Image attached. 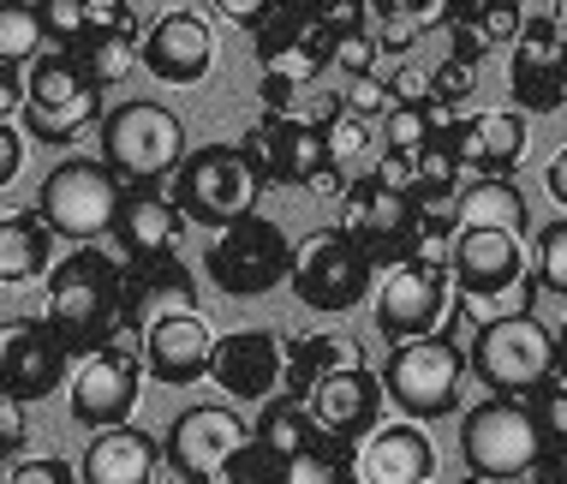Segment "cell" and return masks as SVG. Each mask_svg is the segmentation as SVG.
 I'll return each instance as SVG.
<instances>
[{
  "instance_id": "48",
  "label": "cell",
  "mask_w": 567,
  "mask_h": 484,
  "mask_svg": "<svg viewBox=\"0 0 567 484\" xmlns=\"http://www.w3.org/2000/svg\"><path fill=\"white\" fill-rule=\"evenodd\" d=\"M7 484H79V473L60 455H30V461H12Z\"/></svg>"
},
{
  "instance_id": "46",
  "label": "cell",
  "mask_w": 567,
  "mask_h": 484,
  "mask_svg": "<svg viewBox=\"0 0 567 484\" xmlns=\"http://www.w3.org/2000/svg\"><path fill=\"white\" fill-rule=\"evenodd\" d=\"M42 30H49V42H60V49H79L84 42V0H42Z\"/></svg>"
},
{
  "instance_id": "18",
  "label": "cell",
  "mask_w": 567,
  "mask_h": 484,
  "mask_svg": "<svg viewBox=\"0 0 567 484\" xmlns=\"http://www.w3.org/2000/svg\"><path fill=\"white\" fill-rule=\"evenodd\" d=\"M508 90L519 114H556L567 102V37L549 12H532L508 54Z\"/></svg>"
},
{
  "instance_id": "37",
  "label": "cell",
  "mask_w": 567,
  "mask_h": 484,
  "mask_svg": "<svg viewBox=\"0 0 567 484\" xmlns=\"http://www.w3.org/2000/svg\"><path fill=\"white\" fill-rule=\"evenodd\" d=\"M287 484H359V473H352V443L323 436L317 449L287 461Z\"/></svg>"
},
{
  "instance_id": "11",
  "label": "cell",
  "mask_w": 567,
  "mask_h": 484,
  "mask_svg": "<svg viewBox=\"0 0 567 484\" xmlns=\"http://www.w3.org/2000/svg\"><path fill=\"white\" fill-rule=\"evenodd\" d=\"M419 216H424V209L412 204L406 192H394V186H382L377 174H364V179H352V186H347L341 222H334V228L371 257L377 269H394V264H406V257H412Z\"/></svg>"
},
{
  "instance_id": "19",
  "label": "cell",
  "mask_w": 567,
  "mask_h": 484,
  "mask_svg": "<svg viewBox=\"0 0 567 484\" xmlns=\"http://www.w3.org/2000/svg\"><path fill=\"white\" fill-rule=\"evenodd\" d=\"M137 60H144V72L162 84H204L209 66H216V30H209L204 12L174 7L150 24L144 42H137Z\"/></svg>"
},
{
  "instance_id": "55",
  "label": "cell",
  "mask_w": 567,
  "mask_h": 484,
  "mask_svg": "<svg viewBox=\"0 0 567 484\" xmlns=\"http://www.w3.org/2000/svg\"><path fill=\"white\" fill-rule=\"evenodd\" d=\"M24 168V138L12 132V120H0V186H12Z\"/></svg>"
},
{
  "instance_id": "28",
  "label": "cell",
  "mask_w": 567,
  "mask_h": 484,
  "mask_svg": "<svg viewBox=\"0 0 567 484\" xmlns=\"http://www.w3.org/2000/svg\"><path fill=\"white\" fill-rule=\"evenodd\" d=\"M54 269V228L42 209H12L0 216V287H30Z\"/></svg>"
},
{
  "instance_id": "38",
  "label": "cell",
  "mask_w": 567,
  "mask_h": 484,
  "mask_svg": "<svg viewBox=\"0 0 567 484\" xmlns=\"http://www.w3.org/2000/svg\"><path fill=\"white\" fill-rule=\"evenodd\" d=\"M449 120H454L449 109H406V102H394V109L382 114V150H406L412 156V150H424Z\"/></svg>"
},
{
  "instance_id": "22",
  "label": "cell",
  "mask_w": 567,
  "mask_h": 484,
  "mask_svg": "<svg viewBox=\"0 0 567 484\" xmlns=\"http://www.w3.org/2000/svg\"><path fill=\"white\" fill-rule=\"evenodd\" d=\"M305 406H311V419H317L323 436H334V443H359V436L377 431V413L389 406V395H382V377L371 365H352V371L323 377V383L305 395Z\"/></svg>"
},
{
  "instance_id": "20",
  "label": "cell",
  "mask_w": 567,
  "mask_h": 484,
  "mask_svg": "<svg viewBox=\"0 0 567 484\" xmlns=\"http://www.w3.org/2000/svg\"><path fill=\"white\" fill-rule=\"evenodd\" d=\"M281 371H287V341L269 329H234L216 341L209 377L227 401H269L281 395Z\"/></svg>"
},
{
  "instance_id": "53",
  "label": "cell",
  "mask_w": 567,
  "mask_h": 484,
  "mask_svg": "<svg viewBox=\"0 0 567 484\" xmlns=\"http://www.w3.org/2000/svg\"><path fill=\"white\" fill-rule=\"evenodd\" d=\"M209 7H216L227 24H239V30H257V24H264L275 7H281V0H209Z\"/></svg>"
},
{
  "instance_id": "32",
  "label": "cell",
  "mask_w": 567,
  "mask_h": 484,
  "mask_svg": "<svg viewBox=\"0 0 567 484\" xmlns=\"http://www.w3.org/2000/svg\"><path fill=\"white\" fill-rule=\"evenodd\" d=\"M449 126H442L424 150H412V204L419 209H449L460 198V186H466V168H460V156L449 144Z\"/></svg>"
},
{
  "instance_id": "45",
  "label": "cell",
  "mask_w": 567,
  "mask_h": 484,
  "mask_svg": "<svg viewBox=\"0 0 567 484\" xmlns=\"http://www.w3.org/2000/svg\"><path fill=\"white\" fill-rule=\"evenodd\" d=\"M472 90H478V66H466V60H442L431 66V109H460V102H472Z\"/></svg>"
},
{
  "instance_id": "13",
  "label": "cell",
  "mask_w": 567,
  "mask_h": 484,
  "mask_svg": "<svg viewBox=\"0 0 567 484\" xmlns=\"http://www.w3.org/2000/svg\"><path fill=\"white\" fill-rule=\"evenodd\" d=\"M72 377V347L60 341L49 317H12L0 323V395L12 401H49Z\"/></svg>"
},
{
  "instance_id": "50",
  "label": "cell",
  "mask_w": 567,
  "mask_h": 484,
  "mask_svg": "<svg viewBox=\"0 0 567 484\" xmlns=\"http://www.w3.org/2000/svg\"><path fill=\"white\" fill-rule=\"evenodd\" d=\"M526 19H532V12L519 7V0H496V7H489L484 19H478V30H484L489 42H514L519 30H526Z\"/></svg>"
},
{
  "instance_id": "9",
  "label": "cell",
  "mask_w": 567,
  "mask_h": 484,
  "mask_svg": "<svg viewBox=\"0 0 567 484\" xmlns=\"http://www.w3.org/2000/svg\"><path fill=\"white\" fill-rule=\"evenodd\" d=\"M204 269H209V281H216L221 294L264 299L293 276V239L281 234V222H269V216L251 209V216H239L234 228L216 234V246L204 251Z\"/></svg>"
},
{
  "instance_id": "60",
  "label": "cell",
  "mask_w": 567,
  "mask_h": 484,
  "mask_svg": "<svg viewBox=\"0 0 567 484\" xmlns=\"http://www.w3.org/2000/svg\"><path fill=\"white\" fill-rule=\"evenodd\" d=\"M526 484H567V466H561V461H544V466H538V473H532Z\"/></svg>"
},
{
  "instance_id": "62",
  "label": "cell",
  "mask_w": 567,
  "mask_h": 484,
  "mask_svg": "<svg viewBox=\"0 0 567 484\" xmlns=\"http://www.w3.org/2000/svg\"><path fill=\"white\" fill-rule=\"evenodd\" d=\"M466 484H502V478H466Z\"/></svg>"
},
{
  "instance_id": "56",
  "label": "cell",
  "mask_w": 567,
  "mask_h": 484,
  "mask_svg": "<svg viewBox=\"0 0 567 484\" xmlns=\"http://www.w3.org/2000/svg\"><path fill=\"white\" fill-rule=\"evenodd\" d=\"M24 114V66H7L0 60V120Z\"/></svg>"
},
{
  "instance_id": "21",
  "label": "cell",
  "mask_w": 567,
  "mask_h": 484,
  "mask_svg": "<svg viewBox=\"0 0 567 484\" xmlns=\"http://www.w3.org/2000/svg\"><path fill=\"white\" fill-rule=\"evenodd\" d=\"M216 329H209L204 311H174L162 323L144 329V371L167 389H186L197 377H209V359H216Z\"/></svg>"
},
{
  "instance_id": "43",
  "label": "cell",
  "mask_w": 567,
  "mask_h": 484,
  "mask_svg": "<svg viewBox=\"0 0 567 484\" xmlns=\"http://www.w3.org/2000/svg\"><path fill=\"white\" fill-rule=\"evenodd\" d=\"M371 132H377V120H359V114H334L323 120V144H329V162L334 168H347V162H359L364 150H371Z\"/></svg>"
},
{
  "instance_id": "35",
  "label": "cell",
  "mask_w": 567,
  "mask_h": 484,
  "mask_svg": "<svg viewBox=\"0 0 567 484\" xmlns=\"http://www.w3.org/2000/svg\"><path fill=\"white\" fill-rule=\"evenodd\" d=\"M49 30H42V7L37 0H0V60L7 66H30L42 54Z\"/></svg>"
},
{
  "instance_id": "59",
  "label": "cell",
  "mask_w": 567,
  "mask_h": 484,
  "mask_svg": "<svg viewBox=\"0 0 567 484\" xmlns=\"http://www.w3.org/2000/svg\"><path fill=\"white\" fill-rule=\"evenodd\" d=\"M544 186H549V198H556L561 209H567V144L549 156V168H544Z\"/></svg>"
},
{
  "instance_id": "8",
  "label": "cell",
  "mask_w": 567,
  "mask_h": 484,
  "mask_svg": "<svg viewBox=\"0 0 567 484\" xmlns=\"http://www.w3.org/2000/svg\"><path fill=\"white\" fill-rule=\"evenodd\" d=\"M120 204H126V179L109 162H90V156H66L42 179V198H37L42 222L60 239H79V246H96V239L114 234Z\"/></svg>"
},
{
  "instance_id": "7",
  "label": "cell",
  "mask_w": 567,
  "mask_h": 484,
  "mask_svg": "<svg viewBox=\"0 0 567 484\" xmlns=\"http://www.w3.org/2000/svg\"><path fill=\"white\" fill-rule=\"evenodd\" d=\"M102 162L126 186H162L186 162V126L167 102H120L102 120Z\"/></svg>"
},
{
  "instance_id": "40",
  "label": "cell",
  "mask_w": 567,
  "mask_h": 484,
  "mask_svg": "<svg viewBox=\"0 0 567 484\" xmlns=\"http://www.w3.org/2000/svg\"><path fill=\"white\" fill-rule=\"evenodd\" d=\"M454 209H424L419 216V234H412V264H431V269H449L454 264Z\"/></svg>"
},
{
  "instance_id": "1",
  "label": "cell",
  "mask_w": 567,
  "mask_h": 484,
  "mask_svg": "<svg viewBox=\"0 0 567 484\" xmlns=\"http://www.w3.org/2000/svg\"><path fill=\"white\" fill-rule=\"evenodd\" d=\"M49 323L72 347V359L126 336V264H120V251L79 246L60 257L49 269Z\"/></svg>"
},
{
  "instance_id": "47",
  "label": "cell",
  "mask_w": 567,
  "mask_h": 484,
  "mask_svg": "<svg viewBox=\"0 0 567 484\" xmlns=\"http://www.w3.org/2000/svg\"><path fill=\"white\" fill-rule=\"evenodd\" d=\"M341 109L359 114V120H382V114L394 109V96H389V84H382L377 72H364V79H347L341 84Z\"/></svg>"
},
{
  "instance_id": "25",
  "label": "cell",
  "mask_w": 567,
  "mask_h": 484,
  "mask_svg": "<svg viewBox=\"0 0 567 484\" xmlns=\"http://www.w3.org/2000/svg\"><path fill=\"white\" fill-rule=\"evenodd\" d=\"M174 311H197V281L179 264V251L126 264V336H144L150 323H162Z\"/></svg>"
},
{
  "instance_id": "3",
  "label": "cell",
  "mask_w": 567,
  "mask_h": 484,
  "mask_svg": "<svg viewBox=\"0 0 567 484\" xmlns=\"http://www.w3.org/2000/svg\"><path fill=\"white\" fill-rule=\"evenodd\" d=\"M556 371H561V347L532 311H496L472 336V377L489 395L532 401Z\"/></svg>"
},
{
  "instance_id": "4",
  "label": "cell",
  "mask_w": 567,
  "mask_h": 484,
  "mask_svg": "<svg viewBox=\"0 0 567 484\" xmlns=\"http://www.w3.org/2000/svg\"><path fill=\"white\" fill-rule=\"evenodd\" d=\"M257 192H264V179L251 174L239 144H197L167 179L174 209L186 222H197V228H234L239 216L257 209Z\"/></svg>"
},
{
  "instance_id": "29",
  "label": "cell",
  "mask_w": 567,
  "mask_h": 484,
  "mask_svg": "<svg viewBox=\"0 0 567 484\" xmlns=\"http://www.w3.org/2000/svg\"><path fill=\"white\" fill-rule=\"evenodd\" d=\"M352 365H364V341L359 336H341V329H323V336H293L287 341V371H281V389L287 395H311L323 377L334 371H352Z\"/></svg>"
},
{
  "instance_id": "54",
  "label": "cell",
  "mask_w": 567,
  "mask_h": 484,
  "mask_svg": "<svg viewBox=\"0 0 567 484\" xmlns=\"http://www.w3.org/2000/svg\"><path fill=\"white\" fill-rule=\"evenodd\" d=\"M489 49H496V42H489L478 24H449V54H454V60H466V66H478V60H484Z\"/></svg>"
},
{
  "instance_id": "2",
  "label": "cell",
  "mask_w": 567,
  "mask_h": 484,
  "mask_svg": "<svg viewBox=\"0 0 567 484\" xmlns=\"http://www.w3.org/2000/svg\"><path fill=\"white\" fill-rule=\"evenodd\" d=\"M460 389H466V347L449 323L436 336L389 347V359H382V395H389V406H401L412 425L460 413Z\"/></svg>"
},
{
  "instance_id": "49",
  "label": "cell",
  "mask_w": 567,
  "mask_h": 484,
  "mask_svg": "<svg viewBox=\"0 0 567 484\" xmlns=\"http://www.w3.org/2000/svg\"><path fill=\"white\" fill-rule=\"evenodd\" d=\"M30 443V419H24V401L0 395V466L19 461V449Z\"/></svg>"
},
{
  "instance_id": "23",
  "label": "cell",
  "mask_w": 567,
  "mask_h": 484,
  "mask_svg": "<svg viewBox=\"0 0 567 484\" xmlns=\"http://www.w3.org/2000/svg\"><path fill=\"white\" fill-rule=\"evenodd\" d=\"M352 473H359V484H431L436 478V443L412 419L377 425L371 436L352 443Z\"/></svg>"
},
{
  "instance_id": "52",
  "label": "cell",
  "mask_w": 567,
  "mask_h": 484,
  "mask_svg": "<svg viewBox=\"0 0 567 484\" xmlns=\"http://www.w3.org/2000/svg\"><path fill=\"white\" fill-rule=\"evenodd\" d=\"M389 96L406 102V109H431V66H401L389 79Z\"/></svg>"
},
{
  "instance_id": "6",
  "label": "cell",
  "mask_w": 567,
  "mask_h": 484,
  "mask_svg": "<svg viewBox=\"0 0 567 484\" xmlns=\"http://www.w3.org/2000/svg\"><path fill=\"white\" fill-rule=\"evenodd\" d=\"M96 120H109L102 114V90L90 84V72L79 66L72 49L37 54L24 66V132L37 144H72Z\"/></svg>"
},
{
  "instance_id": "64",
  "label": "cell",
  "mask_w": 567,
  "mask_h": 484,
  "mask_svg": "<svg viewBox=\"0 0 567 484\" xmlns=\"http://www.w3.org/2000/svg\"><path fill=\"white\" fill-rule=\"evenodd\" d=\"M37 7H42V0H37Z\"/></svg>"
},
{
  "instance_id": "34",
  "label": "cell",
  "mask_w": 567,
  "mask_h": 484,
  "mask_svg": "<svg viewBox=\"0 0 567 484\" xmlns=\"http://www.w3.org/2000/svg\"><path fill=\"white\" fill-rule=\"evenodd\" d=\"M79 66L90 72V84L96 90H114V84H126L144 60H137V37L132 30H96V37H84L79 49Z\"/></svg>"
},
{
  "instance_id": "31",
  "label": "cell",
  "mask_w": 567,
  "mask_h": 484,
  "mask_svg": "<svg viewBox=\"0 0 567 484\" xmlns=\"http://www.w3.org/2000/svg\"><path fill=\"white\" fill-rule=\"evenodd\" d=\"M251 436L269 449V455H281V461H293V455H305V449H317V443H323V431H317L311 406H305L299 395H287V389L264 401V413H257Z\"/></svg>"
},
{
  "instance_id": "39",
  "label": "cell",
  "mask_w": 567,
  "mask_h": 484,
  "mask_svg": "<svg viewBox=\"0 0 567 484\" xmlns=\"http://www.w3.org/2000/svg\"><path fill=\"white\" fill-rule=\"evenodd\" d=\"M532 413H538V431H544V461L567 466V371H556L532 395Z\"/></svg>"
},
{
  "instance_id": "44",
  "label": "cell",
  "mask_w": 567,
  "mask_h": 484,
  "mask_svg": "<svg viewBox=\"0 0 567 484\" xmlns=\"http://www.w3.org/2000/svg\"><path fill=\"white\" fill-rule=\"evenodd\" d=\"M532 276H538V287H549V294L567 299V216L549 222V228L538 234V257H532Z\"/></svg>"
},
{
  "instance_id": "42",
  "label": "cell",
  "mask_w": 567,
  "mask_h": 484,
  "mask_svg": "<svg viewBox=\"0 0 567 484\" xmlns=\"http://www.w3.org/2000/svg\"><path fill=\"white\" fill-rule=\"evenodd\" d=\"M216 484H287V461L269 455V449L251 436V443L234 449V461L216 473Z\"/></svg>"
},
{
  "instance_id": "41",
  "label": "cell",
  "mask_w": 567,
  "mask_h": 484,
  "mask_svg": "<svg viewBox=\"0 0 567 484\" xmlns=\"http://www.w3.org/2000/svg\"><path fill=\"white\" fill-rule=\"evenodd\" d=\"M377 30L371 24H347V30H334V42H329V66L341 72V79H364V72H377Z\"/></svg>"
},
{
  "instance_id": "14",
  "label": "cell",
  "mask_w": 567,
  "mask_h": 484,
  "mask_svg": "<svg viewBox=\"0 0 567 484\" xmlns=\"http://www.w3.org/2000/svg\"><path fill=\"white\" fill-rule=\"evenodd\" d=\"M449 281L460 287L466 306H489V299L532 294V287H538V276H526V246H519V234H502V228H460Z\"/></svg>"
},
{
  "instance_id": "36",
  "label": "cell",
  "mask_w": 567,
  "mask_h": 484,
  "mask_svg": "<svg viewBox=\"0 0 567 484\" xmlns=\"http://www.w3.org/2000/svg\"><path fill=\"white\" fill-rule=\"evenodd\" d=\"M311 30H317L311 7H305V0H281V7H275L269 19L251 30V49H257V60L269 66L275 54H287L293 42H305V37H311Z\"/></svg>"
},
{
  "instance_id": "10",
  "label": "cell",
  "mask_w": 567,
  "mask_h": 484,
  "mask_svg": "<svg viewBox=\"0 0 567 484\" xmlns=\"http://www.w3.org/2000/svg\"><path fill=\"white\" fill-rule=\"evenodd\" d=\"M371 281H377V264L341 228H323V234L305 239V246H293V276H287V287L299 294V306L341 317V311L371 299Z\"/></svg>"
},
{
  "instance_id": "63",
  "label": "cell",
  "mask_w": 567,
  "mask_h": 484,
  "mask_svg": "<svg viewBox=\"0 0 567 484\" xmlns=\"http://www.w3.org/2000/svg\"><path fill=\"white\" fill-rule=\"evenodd\" d=\"M519 7H526V0H519Z\"/></svg>"
},
{
  "instance_id": "57",
  "label": "cell",
  "mask_w": 567,
  "mask_h": 484,
  "mask_svg": "<svg viewBox=\"0 0 567 484\" xmlns=\"http://www.w3.org/2000/svg\"><path fill=\"white\" fill-rule=\"evenodd\" d=\"M489 7H496V0H442V30L449 24H478Z\"/></svg>"
},
{
  "instance_id": "61",
  "label": "cell",
  "mask_w": 567,
  "mask_h": 484,
  "mask_svg": "<svg viewBox=\"0 0 567 484\" xmlns=\"http://www.w3.org/2000/svg\"><path fill=\"white\" fill-rule=\"evenodd\" d=\"M556 347H561V371H567V329H561V336H556Z\"/></svg>"
},
{
  "instance_id": "33",
  "label": "cell",
  "mask_w": 567,
  "mask_h": 484,
  "mask_svg": "<svg viewBox=\"0 0 567 484\" xmlns=\"http://www.w3.org/2000/svg\"><path fill=\"white\" fill-rule=\"evenodd\" d=\"M364 7H371V19H377L371 30H377L382 54H406L424 30L442 24V0H364Z\"/></svg>"
},
{
  "instance_id": "51",
  "label": "cell",
  "mask_w": 567,
  "mask_h": 484,
  "mask_svg": "<svg viewBox=\"0 0 567 484\" xmlns=\"http://www.w3.org/2000/svg\"><path fill=\"white\" fill-rule=\"evenodd\" d=\"M305 7H311V19H317V24H329V30L371 24V7H364V0H305Z\"/></svg>"
},
{
  "instance_id": "16",
  "label": "cell",
  "mask_w": 567,
  "mask_h": 484,
  "mask_svg": "<svg viewBox=\"0 0 567 484\" xmlns=\"http://www.w3.org/2000/svg\"><path fill=\"white\" fill-rule=\"evenodd\" d=\"M239 443H251V425H245L234 406L204 401V406H186V413L167 425L162 455L179 473V484H216V473L234 461Z\"/></svg>"
},
{
  "instance_id": "30",
  "label": "cell",
  "mask_w": 567,
  "mask_h": 484,
  "mask_svg": "<svg viewBox=\"0 0 567 484\" xmlns=\"http://www.w3.org/2000/svg\"><path fill=\"white\" fill-rule=\"evenodd\" d=\"M454 222L460 228H502V234L526 239L532 209H526V192H519L514 179H472L454 198Z\"/></svg>"
},
{
  "instance_id": "17",
  "label": "cell",
  "mask_w": 567,
  "mask_h": 484,
  "mask_svg": "<svg viewBox=\"0 0 567 484\" xmlns=\"http://www.w3.org/2000/svg\"><path fill=\"white\" fill-rule=\"evenodd\" d=\"M442 323H449V269L412 264V257L394 264V269H382V281H377V329L394 347L419 341V336H436Z\"/></svg>"
},
{
  "instance_id": "26",
  "label": "cell",
  "mask_w": 567,
  "mask_h": 484,
  "mask_svg": "<svg viewBox=\"0 0 567 484\" xmlns=\"http://www.w3.org/2000/svg\"><path fill=\"white\" fill-rule=\"evenodd\" d=\"M179 209L167 192L156 186H126V204H120V216H114V251H120V264H144V257H174L179 251Z\"/></svg>"
},
{
  "instance_id": "24",
  "label": "cell",
  "mask_w": 567,
  "mask_h": 484,
  "mask_svg": "<svg viewBox=\"0 0 567 484\" xmlns=\"http://www.w3.org/2000/svg\"><path fill=\"white\" fill-rule=\"evenodd\" d=\"M449 144L460 156V168L478 174V179H508L526 156V114H508V109H489V114H472L449 126Z\"/></svg>"
},
{
  "instance_id": "15",
  "label": "cell",
  "mask_w": 567,
  "mask_h": 484,
  "mask_svg": "<svg viewBox=\"0 0 567 484\" xmlns=\"http://www.w3.org/2000/svg\"><path fill=\"white\" fill-rule=\"evenodd\" d=\"M245 162L264 186H311L329 162V144H323V126L317 120H299V114H264L251 132L239 138Z\"/></svg>"
},
{
  "instance_id": "58",
  "label": "cell",
  "mask_w": 567,
  "mask_h": 484,
  "mask_svg": "<svg viewBox=\"0 0 567 484\" xmlns=\"http://www.w3.org/2000/svg\"><path fill=\"white\" fill-rule=\"evenodd\" d=\"M257 96H264V114H287V102H293V84H287L281 72H264Z\"/></svg>"
},
{
  "instance_id": "27",
  "label": "cell",
  "mask_w": 567,
  "mask_h": 484,
  "mask_svg": "<svg viewBox=\"0 0 567 484\" xmlns=\"http://www.w3.org/2000/svg\"><path fill=\"white\" fill-rule=\"evenodd\" d=\"M156 466H162L156 436H144L137 425H109L90 436L79 478L84 484H156Z\"/></svg>"
},
{
  "instance_id": "5",
  "label": "cell",
  "mask_w": 567,
  "mask_h": 484,
  "mask_svg": "<svg viewBox=\"0 0 567 484\" xmlns=\"http://www.w3.org/2000/svg\"><path fill=\"white\" fill-rule=\"evenodd\" d=\"M460 455L472 478H532L544 466V431L532 401L489 395L472 413H460Z\"/></svg>"
},
{
  "instance_id": "12",
  "label": "cell",
  "mask_w": 567,
  "mask_h": 484,
  "mask_svg": "<svg viewBox=\"0 0 567 484\" xmlns=\"http://www.w3.org/2000/svg\"><path fill=\"white\" fill-rule=\"evenodd\" d=\"M144 353L126 341H109L96 353H84L72 365L66 389H72V419L84 431H109V425H126L132 406H137V389H144Z\"/></svg>"
}]
</instances>
